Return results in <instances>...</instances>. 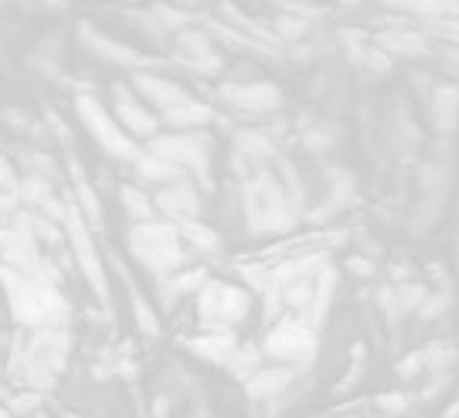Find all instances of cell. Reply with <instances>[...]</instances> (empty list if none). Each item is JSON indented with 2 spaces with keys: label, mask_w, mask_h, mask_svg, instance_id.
I'll return each instance as SVG.
<instances>
[{
  "label": "cell",
  "mask_w": 459,
  "mask_h": 418,
  "mask_svg": "<svg viewBox=\"0 0 459 418\" xmlns=\"http://www.w3.org/2000/svg\"><path fill=\"white\" fill-rule=\"evenodd\" d=\"M60 277L54 274V264L42 258L35 268L16 271L0 268V287L7 296L10 315L22 324V330H48L66 327L70 305L57 289Z\"/></svg>",
  "instance_id": "1"
},
{
  "label": "cell",
  "mask_w": 459,
  "mask_h": 418,
  "mask_svg": "<svg viewBox=\"0 0 459 418\" xmlns=\"http://www.w3.org/2000/svg\"><path fill=\"white\" fill-rule=\"evenodd\" d=\"M300 195L290 185L274 179L268 170H258L245 183V224L252 233H284L300 220Z\"/></svg>",
  "instance_id": "2"
},
{
  "label": "cell",
  "mask_w": 459,
  "mask_h": 418,
  "mask_svg": "<svg viewBox=\"0 0 459 418\" xmlns=\"http://www.w3.org/2000/svg\"><path fill=\"white\" fill-rule=\"evenodd\" d=\"M129 252L142 268L154 277H170L183 268V236L180 226L170 220H152V224L129 226Z\"/></svg>",
  "instance_id": "3"
},
{
  "label": "cell",
  "mask_w": 459,
  "mask_h": 418,
  "mask_svg": "<svg viewBox=\"0 0 459 418\" xmlns=\"http://www.w3.org/2000/svg\"><path fill=\"white\" fill-rule=\"evenodd\" d=\"M154 158L167 161L170 167L189 177L195 185H211V138L205 132H167L145 145Z\"/></svg>",
  "instance_id": "4"
},
{
  "label": "cell",
  "mask_w": 459,
  "mask_h": 418,
  "mask_svg": "<svg viewBox=\"0 0 459 418\" xmlns=\"http://www.w3.org/2000/svg\"><path fill=\"white\" fill-rule=\"evenodd\" d=\"M261 356L286 368L306 371L318 356V330L308 327L302 318H284L261 340Z\"/></svg>",
  "instance_id": "5"
},
{
  "label": "cell",
  "mask_w": 459,
  "mask_h": 418,
  "mask_svg": "<svg viewBox=\"0 0 459 418\" xmlns=\"http://www.w3.org/2000/svg\"><path fill=\"white\" fill-rule=\"evenodd\" d=\"M76 114L85 130H89V136L95 138V142L101 145V151H107L113 161H123V164H136V161H139V154L145 148L117 123V117H113L111 110L97 101L95 95H76Z\"/></svg>",
  "instance_id": "6"
},
{
  "label": "cell",
  "mask_w": 459,
  "mask_h": 418,
  "mask_svg": "<svg viewBox=\"0 0 459 418\" xmlns=\"http://www.w3.org/2000/svg\"><path fill=\"white\" fill-rule=\"evenodd\" d=\"M195 299H198V318L205 321V327L233 330L252 312L249 289L223 280H208Z\"/></svg>",
  "instance_id": "7"
},
{
  "label": "cell",
  "mask_w": 459,
  "mask_h": 418,
  "mask_svg": "<svg viewBox=\"0 0 459 418\" xmlns=\"http://www.w3.org/2000/svg\"><path fill=\"white\" fill-rule=\"evenodd\" d=\"M113 117H117V123L123 126L129 136L139 142V138H158V126H160V117L154 114L152 107H148L145 101L139 98V91L133 89V85H123V83H113Z\"/></svg>",
  "instance_id": "8"
},
{
  "label": "cell",
  "mask_w": 459,
  "mask_h": 418,
  "mask_svg": "<svg viewBox=\"0 0 459 418\" xmlns=\"http://www.w3.org/2000/svg\"><path fill=\"white\" fill-rule=\"evenodd\" d=\"M221 101L230 104L239 114H252V117H265L274 110L284 107V91L274 83H227L221 85Z\"/></svg>",
  "instance_id": "9"
},
{
  "label": "cell",
  "mask_w": 459,
  "mask_h": 418,
  "mask_svg": "<svg viewBox=\"0 0 459 418\" xmlns=\"http://www.w3.org/2000/svg\"><path fill=\"white\" fill-rule=\"evenodd\" d=\"M198 185L192 183L189 177L176 179V183L164 185V189H158V193L152 195L154 199V208H158L160 220H170V224H192V220H198V214H202V199H198Z\"/></svg>",
  "instance_id": "10"
},
{
  "label": "cell",
  "mask_w": 459,
  "mask_h": 418,
  "mask_svg": "<svg viewBox=\"0 0 459 418\" xmlns=\"http://www.w3.org/2000/svg\"><path fill=\"white\" fill-rule=\"evenodd\" d=\"M133 89L139 91V98L148 107H154V114L160 120L167 117V114H174V110H180L183 104L192 101V95L183 85H176L174 79H164L158 73H136Z\"/></svg>",
  "instance_id": "11"
},
{
  "label": "cell",
  "mask_w": 459,
  "mask_h": 418,
  "mask_svg": "<svg viewBox=\"0 0 459 418\" xmlns=\"http://www.w3.org/2000/svg\"><path fill=\"white\" fill-rule=\"evenodd\" d=\"M66 230H70V240H73V252H76V261H79V268H82L85 280L91 283V289L97 293V299L107 302V280H105V268H101V261H97V252L95 246H91V236L89 230H85L82 224V214L73 211L66 214Z\"/></svg>",
  "instance_id": "12"
},
{
  "label": "cell",
  "mask_w": 459,
  "mask_h": 418,
  "mask_svg": "<svg viewBox=\"0 0 459 418\" xmlns=\"http://www.w3.org/2000/svg\"><path fill=\"white\" fill-rule=\"evenodd\" d=\"M79 42H82V48L89 51L91 57H97L101 63H113V67H123V69L145 67V57L136 54V51L126 48V44H120L117 38H111V35L91 28L89 22L79 26Z\"/></svg>",
  "instance_id": "13"
},
{
  "label": "cell",
  "mask_w": 459,
  "mask_h": 418,
  "mask_svg": "<svg viewBox=\"0 0 459 418\" xmlns=\"http://www.w3.org/2000/svg\"><path fill=\"white\" fill-rule=\"evenodd\" d=\"M302 371L296 368H286V365H271V368H261L255 371V377L252 381H245V393H249L252 399H280V397H290L292 393V384L300 381Z\"/></svg>",
  "instance_id": "14"
},
{
  "label": "cell",
  "mask_w": 459,
  "mask_h": 418,
  "mask_svg": "<svg viewBox=\"0 0 459 418\" xmlns=\"http://www.w3.org/2000/svg\"><path fill=\"white\" fill-rule=\"evenodd\" d=\"M189 352H195L198 359L211 365H227L233 362V356L239 352V343H237V334L233 330H217V327H205V334L192 336L186 340Z\"/></svg>",
  "instance_id": "15"
},
{
  "label": "cell",
  "mask_w": 459,
  "mask_h": 418,
  "mask_svg": "<svg viewBox=\"0 0 459 418\" xmlns=\"http://www.w3.org/2000/svg\"><path fill=\"white\" fill-rule=\"evenodd\" d=\"M377 48L387 57H424L432 51V44H428V35L412 32L403 22V26H393L377 35Z\"/></svg>",
  "instance_id": "16"
},
{
  "label": "cell",
  "mask_w": 459,
  "mask_h": 418,
  "mask_svg": "<svg viewBox=\"0 0 459 418\" xmlns=\"http://www.w3.org/2000/svg\"><path fill=\"white\" fill-rule=\"evenodd\" d=\"M432 123L440 136H453L459 126V89L456 85H438L432 91Z\"/></svg>",
  "instance_id": "17"
},
{
  "label": "cell",
  "mask_w": 459,
  "mask_h": 418,
  "mask_svg": "<svg viewBox=\"0 0 459 418\" xmlns=\"http://www.w3.org/2000/svg\"><path fill=\"white\" fill-rule=\"evenodd\" d=\"M208 271L205 268H180L176 274L170 277H160L158 280V293L164 296V299H183V296H198L202 293V287L208 283Z\"/></svg>",
  "instance_id": "18"
},
{
  "label": "cell",
  "mask_w": 459,
  "mask_h": 418,
  "mask_svg": "<svg viewBox=\"0 0 459 418\" xmlns=\"http://www.w3.org/2000/svg\"><path fill=\"white\" fill-rule=\"evenodd\" d=\"M136 179H139L142 185H152L154 193L158 189H164V185L176 183V179H183V173L176 170V167H170L167 161L154 158L152 151H142L139 161H136Z\"/></svg>",
  "instance_id": "19"
},
{
  "label": "cell",
  "mask_w": 459,
  "mask_h": 418,
  "mask_svg": "<svg viewBox=\"0 0 459 418\" xmlns=\"http://www.w3.org/2000/svg\"><path fill=\"white\" fill-rule=\"evenodd\" d=\"M120 205L126 208V214H129L133 224H152V220H160L158 208H154V199H148V193H142L136 185H126L123 193H120Z\"/></svg>",
  "instance_id": "20"
},
{
  "label": "cell",
  "mask_w": 459,
  "mask_h": 418,
  "mask_svg": "<svg viewBox=\"0 0 459 418\" xmlns=\"http://www.w3.org/2000/svg\"><path fill=\"white\" fill-rule=\"evenodd\" d=\"M180 236H183V242H189V246H195V248H202V252H221V236H217L211 226H205L202 220L180 224Z\"/></svg>",
  "instance_id": "21"
},
{
  "label": "cell",
  "mask_w": 459,
  "mask_h": 418,
  "mask_svg": "<svg viewBox=\"0 0 459 418\" xmlns=\"http://www.w3.org/2000/svg\"><path fill=\"white\" fill-rule=\"evenodd\" d=\"M450 305H453V287L432 289L428 299H424V305L418 309V318H422V321H438V318H444L447 312H450Z\"/></svg>",
  "instance_id": "22"
},
{
  "label": "cell",
  "mask_w": 459,
  "mask_h": 418,
  "mask_svg": "<svg viewBox=\"0 0 459 418\" xmlns=\"http://www.w3.org/2000/svg\"><path fill=\"white\" fill-rule=\"evenodd\" d=\"M450 384H453V371H438V375H428V384L422 387L418 399H422V403H438V399L450 390Z\"/></svg>",
  "instance_id": "23"
},
{
  "label": "cell",
  "mask_w": 459,
  "mask_h": 418,
  "mask_svg": "<svg viewBox=\"0 0 459 418\" xmlns=\"http://www.w3.org/2000/svg\"><path fill=\"white\" fill-rule=\"evenodd\" d=\"M397 375L403 377V381H416V377L428 375V359H424V350H416V352H409L406 359H400Z\"/></svg>",
  "instance_id": "24"
},
{
  "label": "cell",
  "mask_w": 459,
  "mask_h": 418,
  "mask_svg": "<svg viewBox=\"0 0 459 418\" xmlns=\"http://www.w3.org/2000/svg\"><path fill=\"white\" fill-rule=\"evenodd\" d=\"M375 406L384 415H406L412 406V397H406V393H381V397L375 399Z\"/></svg>",
  "instance_id": "25"
},
{
  "label": "cell",
  "mask_w": 459,
  "mask_h": 418,
  "mask_svg": "<svg viewBox=\"0 0 459 418\" xmlns=\"http://www.w3.org/2000/svg\"><path fill=\"white\" fill-rule=\"evenodd\" d=\"M79 214H85L89 217V224H101V205H97L95 193H91L89 183H79Z\"/></svg>",
  "instance_id": "26"
},
{
  "label": "cell",
  "mask_w": 459,
  "mask_h": 418,
  "mask_svg": "<svg viewBox=\"0 0 459 418\" xmlns=\"http://www.w3.org/2000/svg\"><path fill=\"white\" fill-rule=\"evenodd\" d=\"M133 309H136V318H139V327L145 330V334L158 336V330H160L158 315L152 312V305H145V299H142L139 293H133Z\"/></svg>",
  "instance_id": "27"
},
{
  "label": "cell",
  "mask_w": 459,
  "mask_h": 418,
  "mask_svg": "<svg viewBox=\"0 0 459 418\" xmlns=\"http://www.w3.org/2000/svg\"><path fill=\"white\" fill-rule=\"evenodd\" d=\"M346 268H349V274L353 277H359V280H369V277H375V261L371 258H349L346 261Z\"/></svg>",
  "instance_id": "28"
},
{
  "label": "cell",
  "mask_w": 459,
  "mask_h": 418,
  "mask_svg": "<svg viewBox=\"0 0 459 418\" xmlns=\"http://www.w3.org/2000/svg\"><path fill=\"white\" fill-rule=\"evenodd\" d=\"M277 28L286 35V38H296V35L306 32V22L296 20V16H280V20H277Z\"/></svg>",
  "instance_id": "29"
},
{
  "label": "cell",
  "mask_w": 459,
  "mask_h": 418,
  "mask_svg": "<svg viewBox=\"0 0 459 418\" xmlns=\"http://www.w3.org/2000/svg\"><path fill=\"white\" fill-rule=\"evenodd\" d=\"M432 32H438L450 44H459V22H434Z\"/></svg>",
  "instance_id": "30"
},
{
  "label": "cell",
  "mask_w": 459,
  "mask_h": 418,
  "mask_svg": "<svg viewBox=\"0 0 459 418\" xmlns=\"http://www.w3.org/2000/svg\"><path fill=\"white\" fill-rule=\"evenodd\" d=\"M4 117L13 130H28V114H22V110H4Z\"/></svg>",
  "instance_id": "31"
}]
</instances>
